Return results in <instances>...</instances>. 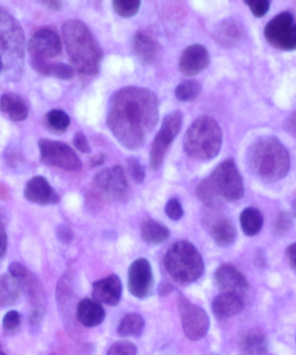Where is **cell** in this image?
I'll return each instance as SVG.
<instances>
[{
    "mask_svg": "<svg viewBox=\"0 0 296 355\" xmlns=\"http://www.w3.org/2000/svg\"><path fill=\"white\" fill-rule=\"evenodd\" d=\"M158 121V98L152 90L128 86L111 96L107 125L125 148L138 150L143 147Z\"/></svg>",
    "mask_w": 296,
    "mask_h": 355,
    "instance_id": "1",
    "label": "cell"
},
{
    "mask_svg": "<svg viewBox=\"0 0 296 355\" xmlns=\"http://www.w3.org/2000/svg\"><path fill=\"white\" fill-rule=\"evenodd\" d=\"M66 50L73 67L80 74H98L103 59V51L88 26L82 21L71 19L62 26Z\"/></svg>",
    "mask_w": 296,
    "mask_h": 355,
    "instance_id": "2",
    "label": "cell"
},
{
    "mask_svg": "<svg viewBox=\"0 0 296 355\" xmlns=\"http://www.w3.org/2000/svg\"><path fill=\"white\" fill-rule=\"evenodd\" d=\"M196 195L207 207L211 208L220 207L223 200H241L245 195V184L234 159L229 158L221 162L198 184Z\"/></svg>",
    "mask_w": 296,
    "mask_h": 355,
    "instance_id": "3",
    "label": "cell"
},
{
    "mask_svg": "<svg viewBox=\"0 0 296 355\" xmlns=\"http://www.w3.org/2000/svg\"><path fill=\"white\" fill-rule=\"evenodd\" d=\"M249 164L260 179L266 182H277L290 172V156L277 138L263 137L250 148Z\"/></svg>",
    "mask_w": 296,
    "mask_h": 355,
    "instance_id": "4",
    "label": "cell"
},
{
    "mask_svg": "<svg viewBox=\"0 0 296 355\" xmlns=\"http://www.w3.org/2000/svg\"><path fill=\"white\" fill-rule=\"evenodd\" d=\"M223 144V132L211 116L195 120L184 135V151L197 161L207 162L217 157Z\"/></svg>",
    "mask_w": 296,
    "mask_h": 355,
    "instance_id": "5",
    "label": "cell"
},
{
    "mask_svg": "<svg viewBox=\"0 0 296 355\" xmlns=\"http://www.w3.org/2000/svg\"><path fill=\"white\" fill-rule=\"evenodd\" d=\"M24 38L22 27L6 10L0 9V55L3 71L12 81L21 78L24 62Z\"/></svg>",
    "mask_w": 296,
    "mask_h": 355,
    "instance_id": "6",
    "label": "cell"
},
{
    "mask_svg": "<svg viewBox=\"0 0 296 355\" xmlns=\"http://www.w3.org/2000/svg\"><path fill=\"white\" fill-rule=\"evenodd\" d=\"M165 268L167 273L177 283H194L203 276L204 260L193 243L187 241L174 243L166 254Z\"/></svg>",
    "mask_w": 296,
    "mask_h": 355,
    "instance_id": "7",
    "label": "cell"
},
{
    "mask_svg": "<svg viewBox=\"0 0 296 355\" xmlns=\"http://www.w3.org/2000/svg\"><path fill=\"white\" fill-rule=\"evenodd\" d=\"M93 193L101 200L123 201L128 194V183L123 166H116L97 173L92 181Z\"/></svg>",
    "mask_w": 296,
    "mask_h": 355,
    "instance_id": "8",
    "label": "cell"
},
{
    "mask_svg": "<svg viewBox=\"0 0 296 355\" xmlns=\"http://www.w3.org/2000/svg\"><path fill=\"white\" fill-rule=\"evenodd\" d=\"M183 123V114L181 111H174L163 121L162 126L153 140L150 151V168L157 171L162 166L164 159L170 145L179 135Z\"/></svg>",
    "mask_w": 296,
    "mask_h": 355,
    "instance_id": "9",
    "label": "cell"
},
{
    "mask_svg": "<svg viewBox=\"0 0 296 355\" xmlns=\"http://www.w3.org/2000/svg\"><path fill=\"white\" fill-rule=\"evenodd\" d=\"M41 162L65 171L79 172L82 163L75 151L64 142L41 139L38 141Z\"/></svg>",
    "mask_w": 296,
    "mask_h": 355,
    "instance_id": "10",
    "label": "cell"
},
{
    "mask_svg": "<svg viewBox=\"0 0 296 355\" xmlns=\"http://www.w3.org/2000/svg\"><path fill=\"white\" fill-rule=\"evenodd\" d=\"M264 37L271 46L284 51H296V23L293 14H278L264 28Z\"/></svg>",
    "mask_w": 296,
    "mask_h": 355,
    "instance_id": "11",
    "label": "cell"
},
{
    "mask_svg": "<svg viewBox=\"0 0 296 355\" xmlns=\"http://www.w3.org/2000/svg\"><path fill=\"white\" fill-rule=\"evenodd\" d=\"M9 273L15 278L31 304L30 311L45 314L46 312V297L43 285L38 278L19 262H12L9 266Z\"/></svg>",
    "mask_w": 296,
    "mask_h": 355,
    "instance_id": "12",
    "label": "cell"
},
{
    "mask_svg": "<svg viewBox=\"0 0 296 355\" xmlns=\"http://www.w3.org/2000/svg\"><path fill=\"white\" fill-rule=\"evenodd\" d=\"M179 308L184 335L193 342L203 339L210 328L207 313L183 295L179 298Z\"/></svg>",
    "mask_w": 296,
    "mask_h": 355,
    "instance_id": "13",
    "label": "cell"
},
{
    "mask_svg": "<svg viewBox=\"0 0 296 355\" xmlns=\"http://www.w3.org/2000/svg\"><path fill=\"white\" fill-rule=\"evenodd\" d=\"M128 290L134 297L145 299L151 294L153 274L151 264L146 259H138L132 263L128 274Z\"/></svg>",
    "mask_w": 296,
    "mask_h": 355,
    "instance_id": "14",
    "label": "cell"
},
{
    "mask_svg": "<svg viewBox=\"0 0 296 355\" xmlns=\"http://www.w3.org/2000/svg\"><path fill=\"white\" fill-rule=\"evenodd\" d=\"M27 50L33 58L46 59L57 57L62 51L60 37L55 31L44 28L31 37Z\"/></svg>",
    "mask_w": 296,
    "mask_h": 355,
    "instance_id": "15",
    "label": "cell"
},
{
    "mask_svg": "<svg viewBox=\"0 0 296 355\" xmlns=\"http://www.w3.org/2000/svg\"><path fill=\"white\" fill-rule=\"evenodd\" d=\"M214 278L222 293L242 297L248 291L249 283L246 277L232 264L224 263L219 266L216 270Z\"/></svg>",
    "mask_w": 296,
    "mask_h": 355,
    "instance_id": "16",
    "label": "cell"
},
{
    "mask_svg": "<svg viewBox=\"0 0 296 355\" xmlns=\"http://www.w3.org/2000/svg\"><path fill=\"white\" fill-rule=\"evenodd\" d=\"M211 58L204 45L195 44L188 46L182 52L179 61L181 74L193 76L200 74L210 64Z\"/></svg>",
    "mask_w": 296,
    "mask_h": 355,
    "instance_id": "17",
    "label": "cell"
},
{
    "mask_svg": "<svg viewBox=\"0 0 296 355\" xmlns=\"http://www.w3.org/2000/svg\"><path fill=\"white\" fill-rule=\"evenodd\" d=\"M24 197L31 203L40 205H57L60 197L43 176L33 177L24 188Z\"/></svg>",
    "mask_w": 296,
    "mask_h": 355,
    "instance_id": "18",
    "label": "cell"
},
{
    "mask_svg": "<svg viewBox=\"0 0 296 355\" xmlns=\"http://www.w3.org/2000/svg\"><path fill=\"white\" fill-rule=\"evenodd\" d=\"M132 51L142 64L152 65L158 62L162 58V48L147 31H138L132 40Z\"/></svg>",
    "mask_w": 296,
    "mask_h": 355,
    "instance_id": "19",
    "label": "cell"
},
{
    "mask_svg": "<svg viewBox=\"0 0 296 355\" xmlns=\"http://www.w3.org/2000/svg\"><path fill=\"white\" fill-rule=\"evenodd\" d=\"M94 300L109 306H116L123 295V284L117 275L95 282L92 286Z\"/></svg>",
    "mask_w": 296,
    "mask_h": 355,
    "instance_id": "20",
    "label": "cell"
},
{
    "mask_svg": "<svg viewBox=\"0 0 296 355\" xmlns=\"http://www.w3.org/2000/svg\"><path fill=\"white\" fill-rule=\"evenodd\" d=\"M245 37V29L239 21L228 19L223 21L216 30L214 37L219 45L225 48L236 46Z\"/></svg>",
    "mask_w": 296,
    "mask_h": 355,
    "instance_id": "21",
    "label": "cell"
},
{
    "mask_svg": "<svg viewBox=\"0 0 296 355\" xmlns=\"http://www.w3.org/2000/svg\"><path fill=\"white\" fill-rule=\"evenodd\" d=\"M105 316L102 305L92 299H82L76 309V318L86 328H95L102 324Z\"/></svg>",
    "mask_w": 296,
    "mask_h": 355,
    "instance_id": "22",
    "label": "cell"
},
{
    "mask_svg": "<svg viewBox=\"0 0 296 355\" xmlns=\"http://www.w3.org/2000/svg\"><path fill=\"white\" fill-rule=\"evenodd\" d=\"M245 307L242 297L222 293L212 301V312L218 320H225L239 314Z\"/></svg>",
    "mask_w": 296,
    "mask_h": 355,
    "instance_id": "23",
    "label": "cell"
},
{
    "mask_svg": "<svg viewBox=\"0 0 296 355\" xmlns=\"http://www.w3.org/2000/svg\"><path fill=\"white\" fill-rule=\"evenodd\" d=\"M0 110L16 123L26 120L29 114V110L24 101L12 93L3 94L0 97Z\"/></svg>",
    "mask_w": 296,
    "mask_h": 355,
    "instance_id": "24",
    "label": "cell"
},
{
    "mask_svg": "<svg viewBox=\"0 0 296 355\" xmlns=\"http://www.w3.org/2000/svg\"><path fill=\"white\" fill-rule=\"evenodd\" d=\"M31 65L34 71L43 76L61 80H71L74 76V68L62 62H49L45 59L31 58Z\"/></svg>",
    "mask_w": 296,
    "mask_h": 355,
    "instance_id": "25",
    "label": "cell"
},
{
    "mask_svg": "<svg viewBox=\"0 0 296 355\" xmlns=\"http://www.w3.org/2000/svg\"><path fill=\"white\" fill-rule=\"evenodd\" d=\"M210 233L217 245L222 247L231 245L235 242L236 230L229 219L218 218L211 222Z\"/></svg>",
    "mask_w": 296,
    "mask_h": 355,
    "instance_id": "26",
    "label": "cell"
},
{
    "mask_svg": "<svg viewBox=\"0 0 296 355\" xmlns=\"http://www.w3.org/2000/svg\"><path fill=\"white\" fill-rule=\"evenodd\" d=\"M241 355H268L266 337L259 331H250L242 336L239 342Z\"/></svg>",
    "mask_w": 296,
    "mask_h": 355,
    "instance_id": "27",
    "label": "cell"
},
{
    "mask_svg": "<svg viewBox=\"0 0 296 355\" xmlns=\"http://www.w3.org/2000/svg\"><path fill=\"white\" fill-rule=\"evenodd\" d=\"M141 236L145 243L157 245L165 243L169 239L170 231L166 226L155 219L149 218L141 224Z\"/></svg>",
    "mask_w": 296,
    "mask_h": 355,
    "instance_id": "28",
    "label": "cell"
},
{
    "mask_svg": "<svg viewBox=\"0 0 296 355\" xmlns=\"http://www.w3.org/2000/svg\"><path fill=\"white\" fill-rule=\"evenodd\" d=\"M20 287L12 275L0 276V307L8 308L16 304L20 295Z\"/></svg>",
    "mask_w": 296,
    "mask_h": 355,
    "instance_id": "29",
    "label": "cell"
},
{
    "mask_svg": "<svg viewBox=\"0 0 296 355\" xmlns=\"http://www.w3.org/2000/svg\"><path fill=\"white\" fill-rule=\"evenodd\" d=\"M240 225H241L243 232L246 236H256L263 228V214L256 208H246L240 215Z\"/></svg>",
    "mask_w": 296,
    "mask_h": 355,
    "instance_id": "30",
    "label": "cell"
},
{
    "mask_svg": "<svg viewBox=\"0 0 296 355\" xmlns=\"http://www.w3.org/2000/svg\"><path fill=\"white\" fill-rule=\"evenodd\" d=\"M145 329L143 316L138 313H130L124 316L118 326V335L123 337H140Z\"/></svg>",
    "mask_w": 296,
    "mask_h": 355,
    "instance_id": "31",
    "label": "cell"
},
{
    "mask_svg": "<svg viewBox=\"0 0 296 355\" xmlns=\"http://www.w3.org/2000/svg\"><path fill=\"white\" fill-rule=\"evenodd\" d=\"M44 125L51 133L62 135L67 131L69 125H71V118L64 111L60 110H51L45 114Z\"/></svg>",
    "mask_w": 296,
    "mask_h": 355,
    "instance_id": "32",
    "label": "cell"
},
{
    "mask_svg": "<svg viewBox=\"0 0 296 355\" xmlns=\"http://www.w3.org/2000/svg\"><path fill=\"white\" fill-rule=\"evenodd\" d=\"M202 92L200 83L193 80H187L180 83L175 89V97L180 102H191L197 98Z\"/></svg>",
    "mask_w": 296,
    "mask_h": 355,
    "instance_id": "33",
    "label": "cell"
},
{
    "mask_svg": "<svg viewBox=\"0 0 296 355\" xmlns=\"http://www.w3.org/2000/svg\"><path fill=\"white\" fill-rule=\"evenodd\" d=\"M141 2L139 0H114L113 8L121 17L128 19L135 15L140 9Z\"/></svg>",
    "mask_w": 296,
    "mask_h": 355,
    "instance_id": "34",
    "label": "cell"
},
{
    "mask_svg": "<svg viewBox=\"0 0 296 355\" xmlns=\"http://www.w3.org/2000/svg\"><path fill=\"white\" fill-rule=\"evenodd\" d=\"M293 215L287 211H281L277 214L273 224L274 234L278 236L287 234L293 226Z\"/></svg>",
    "mask_w": 296,
    "mask_h": 355,
    "instance_id": "35",
    "label": "cell"
},
{
    "mask_svg": "<svg viewBox=\"0 0 296 355\" xmlns=\"http://www.w3.org/2000/svg\"><path fill=\"white\" fill-rule=\"evenodd\" d=\"M21 315L16 311L7 312L3 319V331L6 336H14L19 331Z\"/></svg>",
    "mask_w": 296,
    "mask_h": 355,
    "instance_id": "36",
    "label": "cell"
},
{
    "mask_svg": "<svg viewBox=\"0 0 296 355\" xmlns=\"http://www.w3.org/2000/svg\"><path fill=\"white\" fill-rule=\"evenodd\" d=\"M137 345L130 340H119L110 347L107 355H137Z\"/></svg>",
    "mask_w": 296,
    "mask_h": 355,
    "instance_id": "37",
    "label": "cell"
},
{
    "mask_svg": "<svg viewBox=\"0 0 296 355\" xmlns=\"http://www.w3.org/2000/svg\"><path fill=\"white\" fill-rule=\"evenodd\" d=\"M128 170L130 175L137 184H142L145 180L146 171L143 166L141 164L140 161L134 157L128 159Z\"/></svg>",
    "mask_w": 296,
    "mask_h": 355,
    "instance_id": "38",
    "label": "cell"
},
{
    "mask_svg": "<svg viewBox=\"0 0 296 355\" xmlns=\"http://www.w3.org/2000/svg\"><path fill=\"white\" fill-rule=\"evenodd\" d=\"M245 3L256 17L265 16L270 8V2L267 0H246Z\"/></svg>",
    "mask_w": 296,
    "mask_h": 355,
    "instance_id": "39",
    "label": "cell"
},
{
    "mask_svg": "<svg viewBox=\"0 0 296 355\" xmlns=\"http://www.w3.org/2000/svg\"><path fill=\"white\" fill-rule=\"evenodd\" d=\"M165 212L167 217L172 220L179 221L184 215L182 205L177 198H171L166 205Z\"/></svg>",
    "mask_w": 296,
    "mask_h": 355,
    "instance_id": "40",
    "label": "cell"
},
{
    "mask_svg": "<svg viewBox=\"0 0 296 355\" xmlns=\"http://www.w3.org/2000/svg\"><path fill=\"white\" fill-rule=\"evenodd\" d=\"M73 144H74L75 147L79 151L85 153V154L92 153V148H90L89 141L87 140L85 135L81 133V132H78V133L75 135L74 139H73Z\"/></svg>",
    "mask_w": 296,
    "mask_h": 355,
    "instance_id": "41",
    "label": "cell"
},
{
    "mask_svg": "<svg viewBox=\"0 0 296 355\" xmlns=\"http://www.w3.org/2000/svg\"><path fill=\"white\" fill-rule=\"evenodd\" d=\"M7 245H8V238H7L6 226L0 221V261L6 256Z\"/></svg>",
    "mask_w": 296,
    "mask_h": 355,
    "instance_id": "42",
    "label": "cell"
},
{
    "mask_svg": "<svg viewBox=\"0 0 296 355\" xmlns=\"http://www.w3.org/2000/svg\"><path fill=\"white\" fill-rule=\"evenodd\" d=\"M285 131L296 140V110L287 118L284 124Z\"/></svg>",
    "mask_w": 296,
    "mask_h": 355,
    "instance_id": "43",
    "label": "cell"
},
{
    "mask_svg": "<svg viewBox=\"0 0 296 355\" xmlns=\"http://www.w3.org/2000/svg\"><path fill=\"white\" fill-rule=\"evenodd\" d=\"M73 232L68 226L62 225L58 229V238L62 243H69L72 241L73 239Z\"/></svg>",
    "mask_w": 296,
    "mask_h": 355,
    "instance_id": "44",
    "label": "cell"
},
{
    "mask_svg": "<svg viewBox=\"0 0 296 355\" xmlns=\"http://www.w3.org/2000/svg\"><path fill=\"white\" fill-rule=\"evenodd\" d=\"M285 254H286L290 266L296 273V243H292V245L288 246Z\"/></svg>",
    "mask_w": 296,
    "mask_h": 355,
    "instance_id": "45",
    "label": "cell"
},
{
    "mask_svg": "<svg viewBox=\"0 0 296 355\" xmlns=\"http://www.w3.org/2000/svg\"><path fill=\"white\" fill-rule=\"evenodd\" d=\"M106 155L104 154H98L95 156H93L89 161L90 168H96V166H99L103 165L104 162L106 161Z\"/></svg>",
    "mask_w": 296,
    "mask_h": 355,
    "instance_id": "46",
    "label": "cell"
},
{
    "mask_svg": "<svg viewBox=\"0 0 296 355\" xmlns=\"http://www.w3.org/2000/svg\"><path fill=\"white\" fill-rule=\"evenodd\" d=\"M40 3L49 10H55V12L61 10L62 7L61 1H40Z\"/></svg>",
    "mask_w": 296,
    "mask_h": 355,
    "instance_id": "47",
    "label": "cell"
},
{
    "mask_svg": "<svg viewBox=\"0 0 296 355\" xmlns=\"http://www.w3.org/2000/svg\"><path fill=\"white\" fill-rule=\"evenodd\" d=\"M172 288H172V286H171V285H168V284L164 285V286H162V288H160L159 293L162 295H165L169 294L170 291H172Z\"/></svg>",
    "mask_w": 296,
    "mask_h": 355,
    "instance_id": "48",
    "label": "cell"
},
{
    "mask_svg": "<svg viewBox=\"0 0 296 355\" xmlns=\"http://www.w3.org/2000/svg\"><path fill=\"white\" fill-rule=\"evenodd\" d=\"M292 215L296 218V200L294 201L293 205H292Z\"/></svg>",
    "mask_w": 296,
    "mask_h": 355,
    "instance_id": "49",
    "label": "cell"
},
{
    "mask_svg": "<svg viewBox=\"0 0 296 355\" xmlns=\"http://www.w3.org/2000/svg\"><path fill=\"white\" fill-rule=\"evenodd\" d=\"M3 71V62L2 60L1 55H0V74H1V72Z\"/></svg>",
    "mask_w": 296,
    "mask_h": 355,
    "instance_id": "50",
    "label": "cell"
},
{
    "mask_svg": "<svg viewBox=\"0 0 296 355\" xmlns=\"http://www.w3.org/2000/svg\"><path fill=\"white\" fill-rule=\"evenodd\" d=\"M0 355H7L5 352H3L1 345H0Z\"/></svg>",
    "mask_w": 296,
    "mask_h": 355,
    "instance_id": "51",
    "label": "cell"
},
{
    "mask_svg": "<svg viewBox=\"0 0 296 355\" xmlns=\"http://www.w3.org/2000/svg\"><path fill=\"white\" fill-rule=\"evenodd\" d=\"M209 355H217V354H209Z\"/></svg>",
    "mask_w": 296,
    "mask_h": 355,
    "instance_id": "52",
    "label": "cell"
},
{
    "mask_svg": "<svg viewBox=\"0 0 296 355\" xmlns=\"http://www.w3.org/2000/svg\"><path fill=\"white\" fill-rule=\"evenodd\" d=\"M295 342H296V337H295Z\"/></svg>",
    "mask_w": 296,
    "mask_h": 355,
    "instance_id": "53",
    "label": "cell"
}]
</instances>
